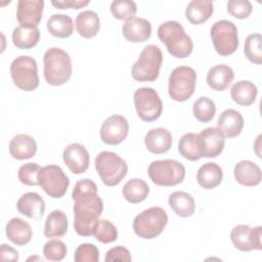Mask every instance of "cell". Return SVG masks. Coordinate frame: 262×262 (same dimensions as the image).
<instances>
[{
	"mask_svg": "<svg viewBox=\"0 0 262 262\" xmlns=\"http://www.w3.org/2000/svg\"><path fill=\"white\" fill-rule=\"evenodd\" d=\"M172 134L168 129L159 127L147 131L144 137V143L148 151L156 155L167 152L172 146Z\"/></svg>",
	"mask_w": 262,
	"mask_h": 262,
	"instance_id": "20",
	"label": "cell"
},
{
	"mask_svg": "<svg viewBox=\"0 0 262 262\" xmlns=\"http://www.w3.org/2000/svg\"><path fill=\"white\" fill-rule=\"evenodd\" d=\"M39 186L52 199H59L67 192L70 179L57 165H47L38 174Z\"/></svg>",
	"mask_w": 262,
	"mask_h": 262,
	"instance_id": "12",
	"label": "cell"
},
{
	"mask_svg": "<svg viewBox=\"0 0 262 262\" xmlns=\"http://www.w3.org/2000/svg\"><path fill=\"white\" fill-rule=\"evenodd\" d=\"M69 227L68 217L64 212L54 210L50 212L45 220L44 235L46 237H60L63 236Z\"/></svg>",
	"mask_w": 262,
	"mask_h": 262,
	"instance_id": "31",
	"label": "cell"
},
{
	"mask_svg": "<svg viewBox=\"0 0 262 262\" xmlns=\"http://www.w3.org/2000/svg\"><path fill=\"white\" fill-rule=\"evenodd\" d=\"M252 10V3L248 0H229L227 2V12L237 19L249 17Z\"/></svg>",
	"mask_w": 262,
	"mask_h": 262,
	"instance_id": "43",
	"label": "cell"
},
{
	"mask_svg": "<svg viewBox=\"0 0 262 262\" xmlns=\"http://www.w3.org/2000/svg\"><path fill=\"white\" fill-rule=\"evenodd\" d=\"M217 128L225 137H236L241 134L244 128V118L242 114L235 110H225L218 118Z\"/></svg>",
	"mask_w": 262,
	"mask_h": 262,
	"instance_id": "22",
	"label": "cell"
},
{
	"mask_svg": "<svg viewBox=\"0 0 262 262\" xmlns=\"http://www.w3.org/2000/svg\"><path fill=\"white\" fill-rule=\"evenodd\" d=\"M131 254L129 250L125 247L118 246L110 249L104 257L105 262H112V261H131Z\"/></svg>",
	"mask_w": 262,
	"mask_h": 262,
	"instance_id": "44",
	"label": "cell"
},
{
	"mask_svg": "<svg viewBox=\"0 0 262 262\" xmlns=\"http://www.w3.org/2000/svg\"><path fill=\"white\" fill-rule=\"evenodd\" d=\"M196 73L187 66L175 68L168 80V93L170 97L178 102H183L189 99L195 89Z\"/></svg>",
	"mask_w": 262,
	"mask_h": 262,
	"instance_id": "8",
	"label": "cell"
},
{
	"mask_svg": "<svg viewBox=\"0 0 262 262\" xmlns=\"http://www.w3.org/2000/svg\"><path fill=\"white\" fill-rule=\"evenodd\" d=\"M74 260L76 262H97L99 260V251L93 244H81L75 251Z\"/></svg>",
	"mask_w": 262,
	"mask_h": 262,
	"instance_id": "42",
	"label": "cell"
},
{
	"mask_svg": "<svg viewBox=\"0 0 262 262\" xmlns=\"http://www.w3.org/2000/svg\"><path fill=\"white\" fill-rule=\"evenodd\" d=\"M233 175L236 182L245 186H256L261 182L260 167L249 160H244L235 164Z\"/></svg>",
	"mask_w": 262,
	"mask_h": 262,
	"instance_id": "23",
	"label": "cell"
},
{
	"mask_svg": "<svg viewBox=\"0 0 262 262\" xmlns=\"http://www.w3.org/2000/svg\"><path fill=\"white\" fill-rule=\"evenodd\" d=\"M178 151L188 161L193 162L203 158L199 134L192 132L185 133L178 141Z\"/></svg>",
	"mask_w": 262,
	"mask_h": 262,
	"instance_id": "32",
	"label": "cell"
},
{
	"mask_svg": "<svg viewBox=\"0 0 262 262\" xmlns=\"http://www.w3.org/2000/svg\"><path fill=\"white\" fill-rule=\"evenodd\" d=\"M244 53L252 63H262V37L260 34H251L246 38Z\"/></svg>",
	"mask_w": 262,
	"mask_h": 262,
	"instance_id": "37",
	"label": "cell"
},
{
	"mask_svg": "<svg viewBox=\"0 0 262 262\" xmlns=\"http://www.w3.org/2000/svg\"><path fill=\"white\" fill-rule=\"evenodd\" d=\"M122 34L129 42H145L151 35V24L145 18L134 17L125 21L122 26Z\"/></svg>",
	"mask_w": 262,
	"mask_h": 262,
	"instance_id": "18",
	"label": "cell"
},
{
	"mask_svg": "<svg viewBox=\"0 0 262 262\" xmlns=\"http://www.w3.org/2000/svg\"><path fill=\"white\" fill-rule=\"evenodd\" d=\"M163 53L159 46L146 45L131 69L132 78L138 82H152L160 75Z\"/></svg>",
	"mask_w": 262,
	"mask_h": 262,
	"instance_id": "4",
	"label": "cell"
},
{
	"mask_svg": "<svg viewBox=\"0 0 262 262\" xmlns=\"http://www.w3.org/2000/svg\"><path fill=\"white\" fill-rule=\"evenodd\" d=\"M111 12L119 20H129L135 17L137 5L131 0H115L111 3Z\"/></svg>",
	"mask_w": 262,
	"mask_h": 262,
	"instance_id": "38",
	"label": "cell"
},
{
	"mask_svg": "<svg viewBox=\"0 0 262 262\" xmlns=\"http://www.w3.org/2000/svg\"><path fill=\"white\" fill-rule=\"evenodd\" d=\"M94 237L102 244L113 243L118 238L117 227L106 219H99L94 232Z\"/></svg>",
	"mask_w": 262,
	"mask_h": 262,
	"instance_id": "39",
	"label": "cell"
},
{
	"mask_svg": "<svg viewBox=\"0 0 262 262\" xmlns=\"http://www.w3.org/2000/svg\"><path fill=\"white\" fill-rule=\"evenodd\" d=\"M147 174L150 180L159 186H174L183 181L185 168L176 160H157L149 164Z\"/></svg>",
	"mask_w": 262,
	"mask_h": 262,
	"instance_id": "7",
	"label": "cell"
},
{
	"mask_svg": "<svg viewBox=\"0 0 262 262\" xmlns=\"http://www.w3.org/2000/svg\"><path fill=\"white\" fill-rule=\"evenodd\" d=\"M8 149L13 159L28 160L36 155L37 142L28 134H16L10 139Z\"/></svg>",
	"mask_w": 262,
	"mask_h": 262,
	"instance_id": "21",
	"label": "cell"
},
{
	"mask_svg": "<svg viewBox=\"0 0 262 262\" xmlns=\"http://www.w3.org/2000/svg\"><path fill=\"white\" fill-rule=\"evenodd\" d=\"M43 255L49 261H61L67 256V246L59 239H49L43 247Z\"/></svg>",
	"mask_w": 262,
	"mask_h": 262,
	"instance_id": "41",
	"label": "cell"
},
{
	"mask_svg": "<svg viewBox=\"0 0 262 262\" xmlns=\"http://www.w3.org/2000/svg\"><path fill=\"white\" fill-rule=\"evenodd\" d=\"M128 132V121L121 115H112L101 124L99 135L103 143L118 145L126 139Z\"/></svg>",
	"mask_w": 262,
	"mask_h": 262,
	"instance_id": "14",
	"label": "cell"
},
{
	"mask_svg": "<svg viewBox=\"0 0 262 262\" xmlns=\"http://www.w3.org/2000/svg\"><path fill=\"white\" fill-rule=\"evenodd\" d=\"M234 79L233 70L224 63L212 67L206 77V82L210 88L216 91L226 90Z\"/></svg>",
	"mask_w": 262,
	"mask_h": 262,
	"instance_id": "24",
	"label": "cell"
},
{
	"mask_svg": "<svg viewBox=\"0 0 262 262\" xmlns=\"http://www.w3.org/2000/svg\"><path fill=\"white\" fill-rule=\"evenodd\" d=\"M62 160L73 174H82L87 171L90 156L84 145L78 142L67 145L62 151Z\"/></svg>",
	"mask_w": 262,
	"mask_h": 262,
	"instance_id": "16",
	"label": "cell"
},
{
	"mask_svg": "<svg viewBox=\"0 0 262 262\" xmlns=\"http://www.w3.org/2000/svg\"><path fill=\"white\" fill-rule=\"evenodd\" d=\"M7 238L16 246H25L31 242L33 231L31 225L21 218H11L5 228Z\"/></svg>",
	"mask_w": 262,
	"mask_h": 262,
	"instance_id": "25",
	"label": "cell"
},
{
	"mask_svg": "<svg viewBox=\"0 0 262 262\" xmlns=\"http://www.w3.org/2000/svg\"><path fill=\"white\" fill-rule=\"evenodd\" d=\"M223 178L221 167L213 162L205 163L196 172V181L205 189H212L218 186Z\"/></svg>",
	"mask_w": 262,
	"mask_h": 262,
	"instance_id": "27",
	"label": "cell"
},
{
	"mask_svg": "<svg viewBox=\"0 0 262 262\" xmlns=\"http://www.w3.org/2000/svg\"><path fill=\"white\" fill-rule=\"evenodd\" d=\"M41 167L37 163H27L19 167L17 172L18 180L28 186L39 185L38 174Z\"/></svg>",
	"mask_w": 262,
	"mask_h": 262,
	"instance_id": "40",
	"label": "cell"
},
{
	"mask_svg": "<svg viewBox=\"0 0 262 262\" xmlns=\"http://www.w3.org/2000/svg\"><path fill=\"white\" fill-rule=\"evenodd\" d=\"M210 36L216 52L221 56L231 55L238 47L236 26L227 19H221L212 25Z\"/></svg>",
	"mask_w": 262,
	"mask_h": 262,
	"instance_id": "10",
	"label": "cell"
},
{
	"mask_svg": "<svg viewBox=\"0 0 262 262\" xmlns=\"http://www.w3.org/2000/svg\"><path fill=\"white\" fill-rule=\"evenodd\" d=\"M40 39V31L36 29H27L24 27H16L12 31V42L16 48L31 49L35 47Z\"/></svg>",
	"mask_w": 262,
	"mask_h": 262,
	"instance_id": "35",
	"label": "cell"
},
{
	"mask_svg": "<svg viewBox=\"0 0 262 262\" xmlns=\"http://www.w3.org/2000/svg\"><path fill=\"white\" fill-rule=\"evenodd\" d=\"M258 94L257 86L248 80H241L234 83L230 89L232 100L238 105L248 106L254 103Z\"/></svg>",
	"mask_w": 262,
	"mask_h": 262,
	"instance_id": "29",
	"label": "cell"
},
{
	"mask_svg": "<svg viewBox=\"0 0 262 262\" xmlns=\"http://www.w3.org/2000/svg\"><path fill=\"white\" fill-rule=\"evenodd\" d=\"M43 74L45 81L52 86L66 84L72 76V59L68 52L59 47H51L43 56Z\"/></svg>",
	"mask_w": 262,
	"mask_h": 262,
	"instance_id": "2",
	"label": "cell"
},
{
	"mask_svg": "<svg viewBox=\"0 0 262 262\" xmlns=\"http://www.w3.org/2000/svg\"><path fill=\"white\" fill-rule=\"evenodd\" d=\"M10 76L14 85L20 90L29 92L39 86L37 61L29 55H20L12 60Z\"/></svg>",
	"mask_w": 262,
	"mask_h": 262,
	"instance_id": "9",
	"label": "cell"
},
{
	"mask_svg": "<svg viewBox=\"0 0 262 262\" xmlns=\"http://www.w3.org/2000/svg\"><path fill=\"white\" fill-rule=\"evenodd\" d=\"M158 37L166 45L168 52L176 58H185L193 50L191 38L186 35L182 25L176 20H168L158 28Z\"/></svg>",
	"mask_w": 262,
	"mask_h": 262,
	"instance_id": "3",
	"label": "cell"
},
{
	"mask_svg": "<svg viewBox=\"0 0 262 262\" xmlns=\"http://www.w3.org/2000/svg\"><path fill=\"white\" fill-rule=\"evenodd\" d=\"M90 2L86 1H78V0H66V1H51V4L57 9H80L87 6Z\"/></svg>",
	"mask_w": 262,
	"mask_h": 262,
	"instance_id": "45",
	"label": "cell"
},
{
	"mask_svg": "<svg viewBox=\"0 0 262 262\" xmlns=\"http://www.w3.org/2000/svg\"><path fill=\"white\" fill-rule=\"evenodd\" d=\"M46 28L48 32L57 38H68L73 34L74 23L70 15L56 13L52 14L47 20Z\"/></svg>",
	"mask_w": 262,
	"mask_h": 262,
	"instance_id": "33",
	"label": "cell"
},
{
	"mask_svg": "<svg viewBox=\"0 0 262 262\" xmlns=\"http://www.w3.org/2000/svg\"><path fill=\"white\" fill-rule=\"evenodd\" d=\"M168 204L173 212L182 218L193 215L195 210V202L191 194L185 191H174L169 195Z\"/></svg>",
	"mask_w": 262,
	"mask_h": 262,
	"instance_id": "30",
	"label": "cell"
},
{
	"mask_svg": "<svg viewBox=\"0 0 262 262\" xmlns=\"http://www.w3.org/2000/svg\"><path fill=\"white\" fill-rule=\"evenodd\" d=\"M76 30L78 34L86 39L93 38L100 29V19L96 12L92 10H84L76 16Z\"/></svg>",
	"mask_w": 262,
	"mask_h": 262,
	"instance_id": "26",
	"label": "cell"
},
{
	"mask_svg": "<svg viewBox=\"0 0 262 262\" xmlns=\"http://www.w3.org/2000/svg\"><path fill=\"white\" fill-rule=\"evenodd\" d=\"M214 11L212 1L192 0L185 9V17L192 25H201L207 21Z\"/></svg>",
	"mask_w": 262,
	"mask_h": 262,
	"instance_id": "28",
	"label": "cell"
},
{
	"mask_svg": "<svg viewBox=\"0 0 262 262\" xmlns=\"http://www.w3.org/2000/svg\"><path fill=\"white\" fill-rule=\"evenodd\" d=\"M94 165L102 183L110 187L118 185L128 172V166L125 160L108 150L99 152L95 158Z\"/></svg>",
	"mask_w": 262,
	"mask_h": 262,
	"instance_id": "5",
	"label": "cell"
},
{
	"mask_svg": "<svg viewBox=\"0 0 262 262\" xmlns=\"http://www.w3.org/2000/svg\"><path fill=\"white\" fill-rule=\"evenodd\" d=\"M193 117L201 123H208L213 120L216 114V106L209 97L201 96L192 104Z\"/></svg>",
	"mask_w": 262,
	"mask_h": 262,
	"instance_id": "36",
	"label": "cell"
},
{
	"mask_svg": "<svg viewBox=\"0 0 262 262\" xmlns=\"http://www.w3.org/2000/svg\"><path fill=\"white\" fill-rule=\"evenodd\" d=\"M199 137L203 157L216 158L222 152L225 144V136L218 128L208 127L201 131Z\"/></svg>",
	"mask_w": 262,
	"mask_h": 262,
	"instance_id": "17",
	"label": "cell"
},
{
	"mask_svg": "<svg viewBox=\"0 0 262 262\" xmlns=\"http://www.w3.org/2000/svg\"><path fill=\"white\" fill-rule=\"evenodd\" d=\"M0 259L2 261L15 262L18 260V252L14 248L6 244H2L0 247Z\"/></svg>",
	"mask_w": 262,
	"mask_h": 262,
	"instance_id": "46",
	"label": "cell"
},
{
	"mask_svg": "<svg viewBox=\"0 0 262 262\" xmlns=\"http://www.w3.org/2000/svg\"><path fill=\"white\" fill-rule=\"evenodd\" d=\"M168 223V215L161 207H150L139 213L133 220V230L141 238L159 236Z\"/></svg>",
	"mask_w": 262,
	"mask_h": 262,
	"instance_id": "6",
	"label": "cell"
},
{
	"mask_svg": "<svg viewBox=\"0 0 262 262\" xmlns=\"http://www.w3.org/2000/svg\"><path fill=\"white\" fill-rule=\"evenodd\" d=\"M44 8L43 0H19L16 8V19L20 27L36 29L41 21Z\"/></svg>",
	"mask_w": 262,
	"mask_h": 262,
	"instance_id": "15",
	"label": "cell"
},
{
	"mask_svg": "<svg viewBox=\"0 0 262 262\" xmlns=\"http://www.w3.org/2000/svg\"><path fill=\"white\" fill-rule=\"evenodd\" d=\"M262 227H250L246 224H238L230 231V239L235 249L242 252L262 249Z\"/></svg>",
	"mask_w": 262,
	"mask_h": 262,
	"instance_id": "13",
	"label": "cell"
},
{
	"mask_svg": "<svg viewBox=\"0 0 262 262\" xmlns=\"http://www.w3.org/2000/svg\"><path fill=\"white\" fill-rule=\"evenodd\" d=\"M122 193L127 202L131 204H138L147 198L149 187L144 180L140 178H132L125 183Z\"/></svg>",
	"mask_w": 262,
	"mask_h": 262,
	"instance_id": "34",
	"label": "cell"
},
{
	"mask_svg": "<svg viewBox=\"0 0 262 262\" xmlns=\"http://www.w3.org/2000/svg\"><path fill=\"white\" fill-rule=\"evenodd\" d=\"M137 116L144 122L158 120L163 112V102L158 92L151 87L138 88L133 95Z\"/></svg>",
	"mask_w": 262,
	"mask_h": 262,
	"instance_id": "11",
	"label": "cell"
},
{
	"mask_svg": "<svg viewBox=\"0 0 262 262\" xmlns=\"http://www.w3.org/2000/svg\"><path fill=\"white\" fill-rule=\"evenodd\" d=\"M74 201V229L80 236L94 235L103 202L97 193L96 184L88 178L79 180L72 191Z\"/></svg>",
	"mask_w": 262,
	"mask_h": 262,
	"instance_id": "1",
	"label": "cell"
},
{
	"mask_svg": "<svg viewBox=\"0 0 262 262\" xmlns=\"http://www.w3.org/2000/svg\"><path fill=\"white\" fill-rule=\"evenodd\" d=\"M16 209L21 215L38 220L45 213V202L37 192H26L16 202Z\"/></svg>",
	"mask_w": 262,
	"mask_h": 262,
	"instance_id": "19",
	"label": "cell"
}]
</instances>
